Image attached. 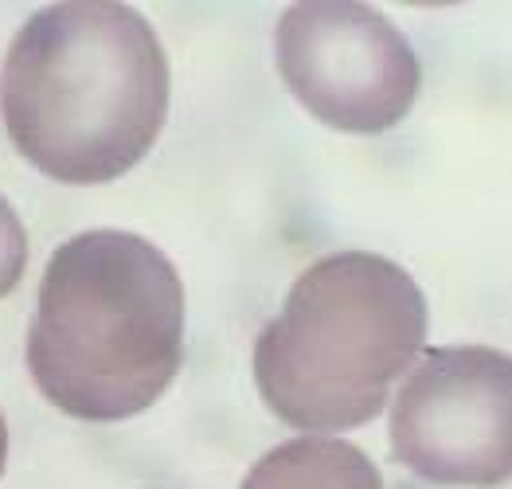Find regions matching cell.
<instances>
[{"instance_id": "cell-1", "label": "cell", "mask_w": 512, "mask_h": 489, "mask_svg": "<svg viewBox=\"0 0 512 489\" xmlns=\"http://www.w3.org/2000/svg\"><path fill=\"white\" fill-rule=\"evenodd\" d=\"M0 114L16 153L51 180H118L165 130V47L129 4H51L8 47Z\"/></svg>"}, {"instance_id": "cell-2", "label": "cell", "mask_w": 512, "mask_h": 489, "mask_svg": "<svg viewBox=\"0 0 512 489\" xmlns=\"http://www.w3.org/2000/svg\"><path fill=\"white\" fill-rule=\"evenodd\" d=\"M184 360V286L149 239L86 231L43 270L28 368L71 419L118 423L165 396Z\"/></svg>"}, {"instance_id": "cell-3", "label": "cell", "mask_w": 512, "mask_h": 489, "mask_svg": "<svg viewBox=\"0 0 512 489\" xmlns=\"http://www.w3.org/2000/svg\"><path fill=\"white\" fill-rule=\"evenodd\" d=\"M427 302L384 255L341 251L298 274L282 313L258 333L255 384L305 435L364 427L419 360Z\"/></svg>"}, {"instance_id": "cell-4", "label": "cell", "mask_w": 512, "mask_h": 489, "mask_svg": "<svg viewBox=\"0 0 512 489\" xmlns=\"http://www.w3.org/2000/svg\"><path fill=\"white\" fill-rule=\"evenodd\" d=\"M278 75L301 106L344 134L399 126L423 83L407 36L368 4L309 0L286 8L274 32Z\"/></svg>"}, {"instance_id": "cell-5", "label": "cell", "mask_w": 512, "mask_h": 489, "mask_svg": "<svg viewBox=\"0 0 512 489\" xmlns=\"http://www.w3.org/2000/svg\"><path fill=\"white\" fill-rule=\"evenodd\" d=\"M391 454L434 486L493 489L509 482V353L446 345L419 356L391 407Z\"/></svg>"}, {"instance_id": "cell-6", "label": "cell", "mask_w": 512, "mask_h": 489, "mask_svg": "<svg viewBox=\"0 0 512 489\" xmlns=\"http://www.w3.org/2000/svg\"><path fill=\"white\" fill-rule=\"evenodd\" d=\"M239 489H384V482L360 446L305 435L262 454Z\"/></svg>"}, {"instance_id": "cell-7", "label": "cell", "mask_w": 512, "mask_h": 489, "mask_svg": "<svg viewBox=\"0 0 512 489\" xmlns=\"http://www.w3.org/2000/svg\"><path fill=\"white\" fill-rule=\"evenodd\" d=\"M28 267V231L20 216L12 212V204L0 196V298H8Z\"/></svg>"}, {"instance_id": "cell-8", "label": "cell", "mask_w": 512, "mask_h": 489, "mask_svg": "<svg viewBox=\"0 0 512 489\" xmlns=\"http://www.w3.org/2000/svg\"><path fill=\"white\" fill-rule=\"evenodd\" d=\"M4 458H8V427H4V415H0V474H4Z\"/></svg>"}]
</instances>
